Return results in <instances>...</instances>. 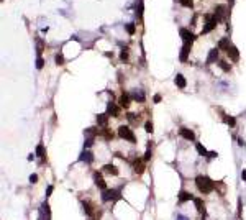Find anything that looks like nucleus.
<instances>
[{
	"mask_svg": "<svg viewBox=\"0 0 246 220\" xmlns=\"http://www.w3.org/2000/svg\"><path fill=\"white\" fill-rule=\"evenodd\" d=\"M217 61H218V48H213V50H210L209 56H207V64H213Z\"/></svg>",
	"mask_w": 246,
	"mask_h": 220,
	"instance_id": "obj_12",
	"label": "nucleus"
},
{
	"mask_svg": "<svg viewBox=\"0 0 246 220\" xmlns=\"http://www.w3.org/2000/svg\"><path fill=\"white\" fill-rule=\"evenodd\" d=\"M195 150H197V153L200 154V156H209V151H207V148H205L202 143H197V145H195Z\"/></svg>",
	"mask_w": 246,
	"mask_h": 220,
	"instance_id": "obj_19",
	"label": "nucleus"
},
{
	"mask_svg": "<svg viewBox=\"0 0 246 220\" xmlns=\"http://www.w3.org/2000/svg\"><path fill=\"white\" fill-rule=\"evenodd\" d=\"M92 145H94V137H87V138H85V141H84V148L87 150V148H90Z\"/></svg>",
	"mask_w": 246,
	"mask_h": 220,
	"instance_id": "obj_30",
	"label": "nucleus"
},
{
	"mask_svg": "<svg viewBox=\"0 0 246 220\" xmlns=\"http://www.w3.org/2000/svg\"><path fill=\"white\" fill-rule=\"evenodd\" d=\"M226 54H228V56H230V59H231V61H235V62H236L238 59H240V53H238L236 46H233V45H230V48L226 50Z\"/></svg>",
	"mask_w": 246,
	"mask_h": 220,
	"instance_id": "obj_11",
	"label": "nucleus"
},
{
	"mask_svg": "<svg viewBox=\"0 0 246 220\" xmlns=\"http://www.w3.org/2000/svg\"><path fill=\"white\" fill-rule=\"evenodd\" d=\"M104 171L105 173H109V174H112V176H118V168L113 166V164H105Z\"/></svg>",
	"mask_w": 246,
	"mask_h": 220,
	"instance_id": "obj_18",
	"label": "nucleus"
},
{
	"mask_svg": "<svg viewBox=\"0 0 246 220\" xmlns=\"http://www.w3.org/2000/svg\"><path fill=\"white\" fill-rule=\"evenodd\" d=\"M53 189H54L53 186H48V189H46V197H49V195H51V192H53Z\"/></svg>",
	"mask_w": 246,
	"mask_h": 220,
	"instance_id": "obj_38",
	"label": "nucleus"
},
{
	"mask_svg": "<svg viewBox=\"0 0 246 220\" xmlns=\"http://www.w3.org/2000/svg\"><path fill=\"white\" fill-rule=\"evenodd\" d=\"M92 220H94V219H92Z\"/></svg>",
	"mask_w": 246,
	"mask_h": 220,
	"instance_id": "obj_44",
	"label": "nucleus"
},
{
	"mask_svg": "<svg viewBox=\"0 0 246 220\" xmlns=\"http://www.w3.org/2000/svg\"><path fill=\"white\" fill-rule=\"evenodd\" d=\"M36 45H38V50H36L38 58H41V53H43V46H44V43H43V40H38V41H36Z\"/></svg>",
	"mask_w": 246,
	"mask_h": 220,
	"instance_id": "obj_28",
	"label": "nucleus"
},
{
	"mask_svg": "<svg viewBox=\"0 0 246 220\" xmlns=\"http://www.w3.org/2000/svg\"><path fill=\"white\" fill-rule=\"evenodd\" d=\"M43 66H44V59H43V58H38V59H36V69H43Z\"/></svg>",
	"mask_w": 246,
	"mask_h": 220,
	"instance_id": "obj_35",
	"label": "nucleus"
},
{
	"mask_svg": "<svg viewBox=\"0 0 246 220\" xmlns=\"http://www.w3.org/2000/svg\"><path fill=\"white\" fill-rule=\"evenodd\" d=\"M118 137L123 138V140H126V141H130V143H136L135 133L131 132V128H130V127H126V125H121V127H118Z\"/></svg>",
	"mask_w": 246,
	"mask_h": 220,
	"instance_id": "obj_2",
	"label": "nucleus"
},
{
	"mask_svg": "<svg viewBox=\"0 0 246 220\" xmlns=\"http://www.w3.org/2000/svg\"><path fill=\"white\" fill-rule=\"evenodd\" d=\"M153 100H154V104H159V102H161V95H159V94H156V95L153 97Z\"/></svg>",
	"mask_w": 246,
	"mask_h": 220,
	"instance_id": "obj_39",
	"label": "nucleus"
},
{
	"mask_svg": "<svg viewBox=\"0 0 246 220\" xmlns=\"http://www.w3.org/2000/svg\"><path fill=\"white\" fill-rule=\"evenodd\" d=\"M125 28H126V31H128L130 35H135V31H136V26H135V23H126Z\"/></svg>",
	"mask_w": 246,
	"mask_h": 220,
	"instance_id": "obj_27",
	"label": "nucleus"
},
{
	"mask_svg": "<svg viewBox=\"0 0 246 220\" xmlns=\"http://www.w3.org/2000/svg\"><path fill=\"white\" fill-rule=\"evenodd\" d=\"M36 156H39V158H44L46 156V150L43 145H38L36 146Z\"/></svg>",
	"mask_w": 246,
	"mask_h": 220,
	"instance_id": "obj_23",
	"label": "nucleus"
},
{
	"mask_svg": "<svg viewBox=\"0 0 246 220\" xmlns=\"http://www.w3.org/2000/svg\"><path fill=\"white\" fill-rule=\"evenodd\" d=\"M177 197H179V202H180V204H182V202H187V200H194V199H195V197H194L190 192H187V191H180Z\"/></svg>",
	"mask_w": 246,
	"mask_h": 220,
	"instance_id": "obj_14",
	"label": "nucleus"
},
{
	"mask_svg": "<svg viewBox=\"0 0 246 220\" xmlns=\"http://www.w3.org/2000/svg\"><path fill=\"white\" fill-rule=\"evenodd\" d=\"M79 159H80V161H85L87 164H90V163L94 161V154H92L89 150H84V151H82V154L79 156Z\"/></svg>",
	"mask_w": 246,
	"mask_h": 220,
	"instance_id": "obj_15",
	"label": "nucleus"
},
{
	"mask_svg": "<svg viewBox=\"0 0 246 220\" xmlns=\"http://www.w3.org/2000/svg\"><path fill=\"white\" fill-rule=\"evenodd\" d=\"M194 204H195V209L199 212H205V204H204V200H202V199L195 197V199H194Z\"/></svg>",
	"mask_w": 246,
	"mask_h": 220,
	"instance_id": "obj_20",
	"label": "nucleus"
},
{
	"mask_svg": "<svg viewBox=\"0 0 246 220\" xmlns=\"http://www.w3.org/2000/svg\"><path fill=\"white\" fill-rule=\"evenodd\" d=\"M205 18H207V23H205V26H204V30H202V35H205V33H210L215 26L218 25V20H217V17H212V15H205Z\"/></svg>",
	"mask_w": 246,
	"mask_h": 220,
	"instance_id": "obj_4",
	"label": "nucleus"
},
{
	"mask_svg": "<svg viewBox=\"0 0 246 220\" xmlns=\"http://www.w3.org/2000/svg\"><path fill=\"white\" fill-rule=\"evenodd\" d=\"M94 183H95V186L99 187L100 191H105V189H107V184H105V181H104V176H102V173H99V171L94 173Z\"/></svg>",
	"mask_w": 246,
	"mask_h": 220,
	"instance_id": "obj_5",
	"label": "nucleus"
},
{
	"mask_svg": "<svg viewBox=\"0 0 246 220\" xmlns=\"http://www.w3.org/2000/svg\"><path fill=\"white\" fill-rule=\"evenodd\" d=\"M56 64H58V66H63V64H64V56H63V53H58V54H56Z\"/></svg>",
	"mask_w": 246,
	"mask_h": 220,
	"instance_id": "obj_31",
	"label": "nucleus"
},
{
	"mask_svg": "<svg viewBox=\"0 0 246 220\" xmlns=\"http://www.w3.org/2000/svg\"><path fill=\"white\" fill-rule=\"evenodd\" d=\"M218 66H220L221 69L225 71V72H230V71H231V66H230L226 61H218Z\"/></svg>",
	"mask_w": 246,
	"mask_h": 220,
	"instance_id": "obj_24",
	"label": "nucleus"
},
{
	"mask_svg": "<svg viewBox=\"0 0 246 220\" xmlns=\"http://www.w3.org/2000/svg\"><path fill=\"white\" fill-rule=\"evenodd\" d=\"M131 97H133L135 100H138V102H144V94H143V92H140V94L135 92V94H131Z\"/></svg>",
	"mask_w": 246,
	"mask_h": 220,
	"instance_id": "obj_25",
	"label": "nucleus"
},
{
	"mask_svg": "<svg viewBox=\"0 0 246 220\" xmlns=\"http://www.w3.org/2000/svg\"><path fill=\"white\" fill-rule=\"evenodd\" d=\"M82 205H84V210H85V214H87V215H92V214H94V209H92V204L89 202V200H85V202H82Z\"/></svg>",
	"mask_w": 246,
	"mask_h": 220,
	"instance_id": "obj_22",
	"label": "nucleus"
},
{
	"mask_svg": "<svg viewBox=\"0 0 246 220\" xmlns=\"http://www.w3.org/2000/svg\"><path fill=\"white\" fill-rule=\"evenodd\" d=\"M107 115H113V117H120V108L115 105V102H109L107 104Z\"/></svg>",
	"mask_w": 246,
	"mask_h": 220,
	"instance_id": "obj_8",
	"label": "nucleus"
},
{
	"mask_svg": "<svg viewBox=\"0 0 246 220\" xmlns=\"http://www.w3.org/2000/svg\"><path fill=\"white\" fill-rule=\"evenodd\" d=\"M190 50H192V43H184V46H182V51H180V62H185L187 61V56H189V53H190Z\"/></svg>",
	"mask_w": 246,
	"mask_h": 220,
	"instance_id": "obj_6",
	"label": "nucleus"
},
{
	"mask_svg": "<svg viewBox=\"0 0 246 220\" xmlns=\"http://www.w3.org/2000/svg\"><path fill=\"white\" fill-rule=\"evenodd\" d=\"M180 38H182L184 43H192L194 41V35H192V31H189L187 28H180Z\"/></svg>",
	"mask_w": 246,
	"mask_h": 220,
	"instance_id": "obj_10",
	"label": "nucleus"
},
{
	"mask_svg": "<svg viewBox=\"0 0 246 220\" xmlns=\"http://www.w3.org/2000/svg\"><path fill=\"white\" fill-rule=\"evenodd\" d=\"M225 122L230 125V127H235V125H236V120H235L233 117H225Z\"/></svg>",
	"mask_w": 246,
	"mask_h": 220,
	"instance_id": "obj_34",
	"label": "nucleus"
},
{
	"mask_svg": "<svg viewBox=\"0 0 246 220\" xmlns=\"http://www.w3.org/2000/svg\"><path fill=\"white\" fill-rule=\"evenodd\" d=\"M143 171H144V166H143L140 161H136L135 163V173H138V174H141Z\"/></svg>",
	"mask_w": 246,
	"mask_h": 220,
	"instance_id": "obj_29",
	"label": "nucleus"
},
{
	"mask_svg": "<svg viewBox=\"0 0 246 220\" xmlns=\"http://www.w3.org/2000/svg\"><path fill=\"white\" fill-rule=\"evenodd\" d=\"M195 186L197 189L202 192V194H210V192L215 189V181L209 178V176H197L195 178Z\"/></svg>",
	"mask_w": 246,
	"mask_h": 220,
	"instance_id": "obj_1",
	"label": "nucleus"
},
{
	"mask_svg": "<svg viewBox=\"0 0 246 220\" xmlns=\"http://www.w3.org/2000/svg\"><path fill=\"white\" fill-rule=\"evenodd\" d=\"M97 123H99V127H102V128H107L109 115H107V113H99V115H97Z\"/></svg>",
	"mask_w": 246,
	"mask_h": 220,
	"instance_id": "obj_13",
	"label": "nucleus"
},
{
	"mask_svg": "<svg viewBox=\"0 0 246 220\" xmlns=\"http://www.w3.org/2000/svg\"><path fill=\"white\" fill-rule=\"evenodd\" d=\"M151 154H153V151H151V146H148V148H146L144 156H143V159H144V161H149V159H151Z\"/></svg>",
	"mask_w": 246,
	"mask_h": 220,
	"instance_id": "obj_32",
	"label": "nucleus"
},
{
	"mask_svg": "<svg viewBox=\"0 0 246 220\" xmlns=\"http://www.w3.org/2000/svg\"><path fill=\"white\" fill-rule=\"evenodd\" d=\"M144 130H146L148 133H153V123H151L149 120H148V122L144 123Z\"/></svg>",
	"mask_w": 246,
	"mask_h": 220,
	"instance_id": "obj_36",
	"label": "nucleus"
},
{
	"mask_svg": "<svg viewBox=\"0 0 246 220\" xmlns=\"http://www.w3.org/2000/svg\"><path fill=\"white\" fill-rule=\"evenodd\" d=\"M180 5H184V7H187V8H192L194 7V4H192V0H179Z\"/></svg>",
	"mask_w": 246,
	"mask_h": 220,
	"instance_id": "obj_33",
	"label": "nucleus"
},
{
	"mask_svg": "<svg viewBox=\"0 0 246 220\" xmlns=\"http://www.w3.org/2000/svg\"><path fill=\"white\" fill-rule=\"evenodd\" d=\"M176 220H189V219L185 215H177V219H176Z\"/></svg>",
	"mask_w": 246,
	"mask_h": 220,
	"instance_id": "obj_41",
	"label": "nucleus"
},
{
	"mask_svg": "<svg viewBox=\"0 0 246 220\" xmlns=\"http://www.w3.org/2000/svg\"><path fill=\"white\" fill-rule=\"evenodd\" d=\"M130 94H121V97H120V107H123V108H128L130 107Z\"/></svg>",
	"mask_w": 246,
	"mask_h": 220,
	"instance_id": "obj_17",
	"label": "nucleus"
},
{
	"mask_svg": "<svg viewBox=\"0 0 246 220\" xmlns=\"http://www.w3.org/2000/svg\"><path fill=\"white\" fill-rule=\"evenodd\" d=\"M238 143H240V146H245V140L243 138H238Z\"/></svg>",
	"mask_w": 246,
	"mask_h": 220,
	"instance_id": "obj_42",
	"label": "nucleus"
},
{
	"mask_svg": "<svg viewBox=\"0 0 246 220\" xmlns=\"http://www.w3.org/2000/svg\"><path fill=\"white\" fill-rule=\"evenodd\" d=\"M121 199L120 195V189H105V191H102V200L104 202H110V200H118Z\"/></svg>",
	"mask_w": 246,
	"mask_h": 220,
	"instance_id": "obj_3",
	"label": "nucleus"
},
{
	"mask_svg": "<svg viewBox=\"0 0 246 220\" xmlns=\"http://www.w3.org/2000/svg\"><path fill=\"white\" fill-rule=\"evenodd\" d=\"M241 178H243V181H246V169L241 173Z\"/></svg>",
	"mask_w": 246,
	"mask_h": 220,
	"instance_id": "obj_43",
	"label": "nucleus"
},
{
	"mask_svg": "<svg viewBox=\"0 0 246 220\" xmlns=\"http://www.w3.org/2000/svg\"><path fill=\"white\" fill-rule=\"evenodd\" d=\"M30 183H31V184L38 183V174H31V176H30Z\"/></svg>",
	"mask_w": 246,
	"mask_h": 220,
	"instance_id": "obj_37",
	"label": "nucleus"
},
{
	"mask_svg": "<svg viewBox=\"0 0 246 220\" xmlns=\"http://www.w3.org/2000/svg\"><path fill=\"white\" fill-rule=\"evenodd\" d=\"M228 12H230V10L226 8L225 5H217V8H215V17H217V20L220 21L223 17H226V15H228Z\"/></svg>",
	"mask_w": 246,
	"mask_h": 220,
	"instance_id": "obj_7",
	"label": "nucleus"
},
{
	"mask_svg": "<svg viewBox=\"0 0 246 220\" xmlns=\"http://www.w3.org/2000/svg\"><path fill=\"white\" fill-rule=\"evenodd\" d=\"M179 135L182 138H185L187 141H195V135H194V132L189 128H180L179 130Z\"/></svg>",
	"mask_w": 246,
	"mask_h": 220,
	"instance_id": "obj_9",
	"label": "nucleus"
},
{
	"mask_svg": "<svg viewBox=\"0 0 246 220\" xmlns=\"http://www.w3.org/2000/svg\"><path fill=\"white\" fill-rule=\"evenodd\" d=\"M120 59H121L123 62L128 61V48H123V50H121V53H120Z\"/></svg>",
	"mask_w": 246,
	"mask_h": 220,
	"instance_id": "obj_26",
	"label": "nucleus"
},
{
	"mask_svg": "<svg viewBox=\"0 0 246 220\" xmlns=\"http://www.w3.org/2000/svg\"><path fill=\"white\" fill-rule=\"evenodd\" d=\"M230 48V38H223V40H220L218 41V50H228Z\"/></svg>",
	"mask_w": 246,
	"mask_h": 220,
	"instance_id": "obj_21",
	"label": "nucleus"
},
{
	"mask_svg": "<svg viewBox=\"0 0 246 220\" xmlns=\"http://www.w3.org/2000/svg\"><path fill=\"white\" fill-rule=\"evenodd\" d=\"M174 82H176V86H177L179 89H185V86H187V81H185V77H184L182 74H177V76H176Z\"/></svg>",
	"mask_w": 246,
	"mask_h": 220,
	"instance_id": "obj_16",
	"label": "nucleus"
},
{
	"mask_svg": "<svg viewBox=\"0 0 246 220\" xmlns=\"http://www.w3.org/2000/svg\"><path fill=\"white\" fill-rule=\"evenodd\" d=\"M209 156H210V158H217V151H210Z\"/></svg>",
	"mask_w": 246,
	"mask_h": 220,
	"instance_id": "obj_40",
	"label": "nucleus"
}]
</instances>
